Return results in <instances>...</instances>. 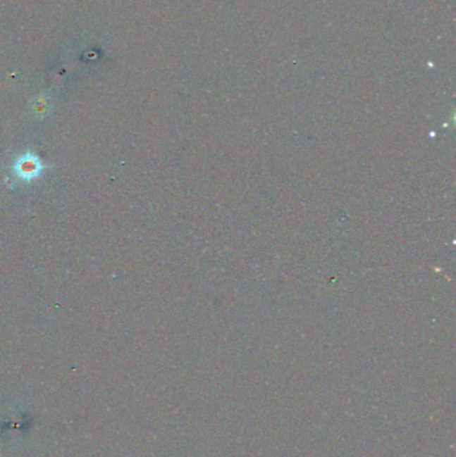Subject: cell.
<instances>
[{"label":"cell","instance_id":"1","mask_svg":"<svg viewBox=\"0 0 456 457\" xmlns=\"http://www.w3.org/2000/svg\"><path fill=\"white\" fill-rule=\"evenodd\" d=\"M13 170L20 180L32 181L34 178L39 177L40 173L43 171V163L34 154H25L16 161Z\"/></svg>","mask_w":456,"mask_h":457}]
</instances>
